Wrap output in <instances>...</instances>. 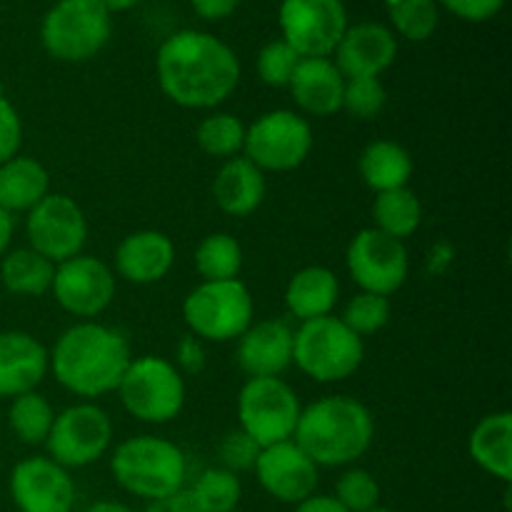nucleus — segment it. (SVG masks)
Segmentation results:
<instances>
[{"mask_svg": "<svg viewBox=\"0 0 512 512\" xmlns=\"http://www.w3.org/2000/svg\"><path fill=\"white\" fill-rule=\"evenodd\" d=\"M165 98L188 110H213L235 93L240 60L230 45L200 30L173 33L155 58Z\"/></svg>", "mask_w": 512, "mask_h": 512, "instance_id": "f257e3e1", "label": "nucleus"}, {"mask_svg": "<svg viewBox=\"0 0 512 512\" xmlns=\"http://www.w3.org/2000/svg\"><path fill=\"white\" fill-rule=\"evenodd\" d=\"M130 360L133 355L123 333L83 320L58 338L50 353V370L70 393L100 398L118 388Z\"/></svg>", "mask_w": 512, "mask_h": 512, "instance_id": "f03ea898", "label": "nucleus"}, {"mask_svg": "<svg viewBox=\"0 0 512 512\" xmlns=\"http://www.w3.org/2000/svg\"><path fill=\"white\" fill-rule=\"evenodd\" d=\"M373 435V415L360 400L328 395L300 410L293 440L318 468H340L363 458Z\"/></svg>", "mask_w": 512, "mask_h": 512, "instance_id": "7ed1b4c3", "label": "nucleus"}, {"mask_svg": "<svg viewBox=\"0 0 512 512\" xmlns=\"http://www.w3.org/2000/svg\"><path fill=\"white\" fill-rule=\"evenodd\" d=\"M113 478L135 498L155 500L180 493L188 473L183 450L158 435H138L123 440L110 460Z\"/></svg>", "mask_w": 512, "mask_h": 512, "instance_id": "20e7f679", "label": "nucleus"}, {"mask_svg": "<svg viewBox=\"0 0 512 512\" xmlns=\"http://www.w3.org/2000/svg\"><path fill=\"white\" fill-rule=\"evenodd\" d=\"M363 358V338L335 315L305 320L293 330V363L300 373L318 383H340L350 378L358 373Z\"/></svg>", "mask_w": 512, "mask_h": 512, "instance_id": "39448f33", "label": "nucleus"}, {"mask_svg": "<svg viewBox=\"0 0 512 512\" xmlns=\"http://www.w3.org/2000/svg\"><path fill=\"white\" fill-rule=\"evenodd\" d=\"M115 390L123 408L140 423H170L178 418L185 405L183 373L160 355L130 360Z\"/></svg>", "mask_w": 512, "mask_h": 512, "instance_id": "423d86ee", "label": "nucleus"}, {"mask_svg": "<svg viewBox=\"0 0 512 512\" xmlns=\"http://www.w3.org/2000/svg\"><path fill=\"white\" fill-rule=\"evenodd\" d=\"M253 295L248 285L235 280L200 283L183 303V318L190 335L210 343L238 340L253 325Z\"/></svg>", "mask_w": 512, "mask_h": 512, "instance_id": "0eeeda50", "label": "nucleus"}, {"mask_svg": "<svg viewBox=\"0 0 512 512\" xmlns=\"http://www.w3.org/2000/svg\"><path fill=\"white\" fill-rule=\"evenodd\" d=\"M110 30V13L100 0H60L43 18L40 38L55 60L83 63L105 48Z\"/></svg>", "mask_w": 512, "mask_h": 512, "instance_id": "6e6552de", "label": "nucleus"}, {"mask_svg": "<svg viewBox=\"0 0 512 512\" xmlns=\"http://www.w3.org/2000/svg\"><path fill=\"white\" fill-rule=\"evenodd\" d=\"M300 410L298 393L283 378H248L238 395L240 430L260 448L293 440Z\"/></svg>", "mask_w": 512, "mask_h": 512, "instance_id": "1a4fd4ad", "label": "nucleus"}, {"mask_svg": "<svg viewBox=\"0 0 512 512\" xmlns=\"http://www.w3.org/2000/svg\"><path fill=\"white\" fill-rule=\"evenodd\" d=\"M313 150V128L293 110H270L245 128L243 158L270 173L300 168Z\"/></svg>", "mask_w": 512, "mask_h": 512, "instance_id": "9d476101", "label": "nucleus"}, {"mask_svg": "<svg viewBox=\"0 0 512 512\" xmlns=\"http://www.w3.org/2000/svg\"><path fill=\"white\" fill-rule=\"evenodd\" d=\"M113 443V423L108 413L93 403H78L55 415L45 448L48 458L70 468H85L108 453Z\"/></svg>", "mask_w": 512, "mask_h": 512, "instance_id": "9b49d317", "label": "nucleus"}, {"mask_svg": "<svg viewBox=\"0 0 512 512\" xmlns=\"http://www.w3.org/2000/svg\"><path fill=\"white\" fill-rule=\"evenodd\" d=\"M28 248L58 265L83 253L88 220L80 205L63 193H48L25 218Z\"/></svg>", "mask_w": 512, "mask_h": 512, "instance_id": "f8f14e48", "label": "nucleus"}, {"mask_svg": "<svg viewBox=\"0 0 512 512\" xmlns=\"http://www.w3.org/2000/svg\"><path fill=\"white\" fill-rule=\"evenodd\" d=\"M283 40L300 58H330L348 30L343 0H283Z\"/></svg>", "mask_w": 512, "mask_h": 512, "instance_id": "ddd939ff", "label": "nucleus"}, {"mask_svg": "<svg viewBox=\"0 0 512 512\" xmlns=\"http://www.w3.org/2000/svg\"><path fill=\"white\" fill-rule=\"evenodd\" d=\"M345 263H348L350 278L360 290L385 295V298L398 293L410 273L408 248L403 240L390 238L375 228L360 230L350 240Z\"/></svg>", "mask_w": 512, "mask_h": 512, "instance_id": "4468645a", "label": "nucleus"}, {"mask_svg": "<svg viewBox=\"0 0 512 512\" xmlns=\"http://www.w3.org/2000/svg\"><path fill=\"white\" fill-rule=\"evenodd\" d=\"M115 273L108 263L95 255H75L55 265L53 290L55 300L73 318L93 320L110 308L115 298Z\"/></svg>", "mask_w": 512, "mask_h": 512, "instance_id": "2eb2a0df", "label": "nucleus"}, {"mask_svg": "<svg viewBox=\"0 0 512 512\" xmlns=\"http://www.w3.org/2000/svg\"><path fill=\"white\" fill-rule=\"evenodd\" d=\"M10 495L20 512H70L75 483L55 460L25 458L10 473Z\"/></svg>", "mask_w": 512, "mask_h": 512, "instance_id": "dca6fc26", "label": "nucleus"}, {"mask_svg": "<svg viewBox=\"0 0 512 512\" xmlns=\"http://www.w3.org/2000/svg\"><path fill=\"white\" fill-rule=\"evenodd\" d=\"M253 470L265 493L280 503L298 505L315 495V488H318V465L303 453L295 440L260 450Z\"/></svg>", "mask_w": 512, "mask_h": 512, "instance_id": "f3484780", "label": "nucleus"}, {"mask_svg": "<svg viewBox=\"0 0 512 512\" xmlns=\"http://www.w3.org/2000/svg\"><path fill=\"white\" fill-rule=\"evenodd\" d=\"M398 55V40L393 30L380 23H358L343 33L335 60L345 80L350 78H380V73L393 65Z\"/></svg>", "mask_w": 512, "mask_h": 512, "instance_id": "a211bd4d", "label": "nucleus"}, {"mask_svg": "<svg viewBox=\"0 0 512 512\" xmlns=\"http://www.w3.org/2000/svg\"><path fill=\"white\" fill-rule=\"evenodd\" d=\"M238 365L248 378H280L293 365V328L260 320L238 338Z\"/></svg>", "mask_w": 512, "mask_h": 512, "instance_id": "6ab92c4d", "label": "nucleus"}, {"mask_svg": "<svg viewBox=\"0 0 512 512\" xmlns=\"http://www.w3.org/2000/svg\"><path fill=\"white\" fill-rule=\"evenodd\" d=\"M50 353L38 338L20 330L0 333V398H18L43 383Z\"/></svg>", "mask_w": 512, "mask_h": 512, "instance_id": "aec40b11", "label": "nucleus"}, {"mask_svg": "<svg viewBox=\"0 0 512 512\" xmlns=\"http://www.w3.org/2000/svg\"><path fill=\"white\" fill-rule=\"evenodd\" d=\"M175 265V245L160 230H138L120 240L115 250V273L133 285L163 280Z\"/></svg>", "mask_w": 512, "mask_h": 512, "instance_id": "412c9836", "label": "nucleus"}, {"mask_svg": "<svg viewBox=\"0 0 512 512\" xmlns=\"http://www.w3.org/2000/svg\"><path fill=\"white\" fill-rule=\"evenodd\" d=\"M288 88L305 115L330 118L343 110L345 78L330 58H300Z\"/></svg>", "mask_w": 512, "mask_h": 512, "instance_id": "4be33fe9", "label": "nucleus"}, {"mask_svg": "<svg viewBox=\"0 0 512 512\" xmlns=\"http://www.w3.org/2000/svg\"><path fill=\"white\" fill-rule=\"evenodd\" d=\"M265 198V173L248 158L238 155L220 165L213 178V200L223 213L245 218L255 213Z\"/></svg>", "mask_w": 512, "mask_h": 512, "instance_id": "5701e85b", "label": "nucleus"}, {"mask_svg": "<svg viewBox=\"0 0 512 512\" xmlns=\"http://www.w3.org/2000/svg\"><path fill=\"white\" fill-rule=\"evenodd\" d=\"M340 298V283L333 270L323 265H310L298 270L285 288V308L300 323L323 315H333Z\"/></svg>", "mask_w": 512, "mask_h": 512, "instance_id": "b1692460", "label": "nucleus"}, {"mask_svg": "<svg viewBox=\"0 0 512 512\" xmlns=\"http://www.w3.org/2000/svg\"><path fill=\"white\" fill-rule=\"evenodd\" d=\"M473 463L493 478L512 480V413H490L473 428L468 440Z\"/></svg>", "mask_w": 512, "mask_h": 512, "instance_id": "393cba45", "label": "nucleus"}, {"mask_svg": "<svg viewBox=\"0 0 512 512\" xmlns=\"http://www.w3.org/2000/svg\"><path fill=\"white\" fill-rule=\"evenodd\" d=\"M50 193L48 170L35 158L15 155L0 165V208L28 213Z\"/></svg>", "mask_w": 512, "mask_h": 512, "instance_id": "a878e982", "label": "nucleus"}, {"mask_svg": "<svg viewBox=\"0 0 512 512\" xmlns=\"http://www.w3.org/2000/svg\"><path fill=\"white\" fill-rule=\"evenodd\" d=\"M360 175L375 193L408 188L413 178V158L408 150L393 140H373L360 153Z\"/></svg>", "mask_w": 512, "mask_h": 512, "instance_id": "bb28decb", "label": "nucleus"}, {"mask_svg": "<svg viewBox=\"0 0 512 512\" xmlns=\"http://www.w3.org/2000/svg\"><path fill=\"white\" fill-rule=\"evenodd\" d=\"M53 275L55 265L33 248L10 250L0 263V280L5 290L13 295H25V298H40L50 293Z\"/></svg>", "mask_w": 512, "mask_h": 512, "instance_id": "cd10ccee", "label": "nucleus"}, {"mask_svg": "<svg viewBox=\"0 0 512 512\" xmlns=\"http://www.w3.org/2000/svg\"><path fill=\"white\" fill-rule=\"evenodd\" d=\"M373 228L395 240L410 238L423 223V205L410 188L378 193L373 203Z\"/></svg>", "mask_w": 512, "mask_h": 512, "instance_id": "c85d7f7f", "label": "nucleus"}, {"mask_svg": "<svg viewBox=\"0 0 512 512\" xmlns=\"http://www.w3.org/2000/svg\"><path fill=\"white\" fill-rule=\"evenodd\" d=\"M243 268V248L228 233H213L200 240L195 250V270L205 283L235 280Z\"/></svg>", "mask_w": 512, "mask_h": 512, "instance_id": "c756f323", "label": "nucleus"}, {"mask_svg": "<svg viewBox=\"0 0 512 512\" xmlns=\"http://www.w3.org/2000/svg\"><path fill=\"white\" fill-rule=\"evenodd\" d=\"M55 410L48 403V398L35 390L13 398V405L8 410V423L13 433L23 440L25 445H40L48 440L50 428H53Z\"/></svg>", "mask_w": 512, "mask_h": 512, "instance_id": "7c9ffc66", "label": "nucleus"}, {"mask_svg": "<svg viewBox=\"0 0 512 512\" xmlns=\"http://www.w3.org/2000/svg\"><path fill=\"white\" fill-rule=\"evenodd\" d=\"M195 140H198V148L210 158H238L243 153L245 125L233 113H210L208 118L200 120Z\"/></svg>", "mask_w": 512, "mask_h": 512, "instance_id": "2f4dec72", "label": "nucleus"}, {"mask_svg": "<svg viewBox=\"0 0 512 512\" xmlns=\"http://www.w3.org/2000/svg\"><path fill=\"white\" fill-rule=\"evenodd\" d=\"M188 493L203 512H235L243 498V485L230 470L210 468L195 480L193 490Z\"/></svg>", "mask_w": 512, "mask_h": 512, "instance_id": "473e14b6", "label": "nucleus"}, {"mask_svg": "<svg viewBox=\"0 0 512 512\" xmlns=\"http://www.w3.org/2000/svg\"><path fill=\"white\" fill-rule=\"evenodd\" d=\"M385 8L393 28L413 43H423L438 28L435 0H385Z\"/></svg>", "mask_w": 512, "mask_h": 512, "instance_id": "72a5a7b5", "label": "nucleus"}, {"mask_svg": "<svg viewBox=\"0 0 512 512\" xmlns=\"http://www.w3.org/2000/svg\"><path fill=\"white\" fill-rule=\"evenodd\" d=\"M390 313H393V308H390V298L360 290L358 295H353V298L348 300L345 313L340 320H343L355 335L365 338V335H375L378 330H383L385 325H388Z\"/></svg>", "mask_w": 512, "mask_h": 512, "instance_id": "f704fd0d", "label": "nucleus"}, {"mask_svg": "<svg viewBox=\"0 0 512 512\" xmlns=\"http://www.w3.org/2000/svg\"><path fill=\"white\" fill-rule=\"evenodd\" d=\"M333 498L348 512H370L380 503V485L368 470L350 468L338 478Z\"/></svg>", "mask_w": 512, "mask_h": 512, "instance_id": "c9c22d12", "label": "nucleus"}, {"mask_svg": "<svg viewBox=\"0 0 512 512\" xmlns=\"http://www.w3.org/2000/svg\"><path fill=\"white\" fill-rule=\"evenodd\" d=\"M388 103L380 78H350L345 80L343 90V110H348L358 120H373L383 113Z\"/></svg>", "mask_w": 512, "mask_h": 512, "instance_id": "e433bc0d", "label": "nucleus"}, {"mask_svg": "<svg viewBox=\"0 0 512 512\" xmlns=\"http://www.w3.org/2000/svg\"><path fill=\"white\" fill-rule=\"evenodd\" d=\"M298 63L300 55L283 38L270 40L258 53V75L270 88H288Z\"/></svg>", "mask_w": 512, "mask_h": 512, "instance_id": "4c0bfd02", "label": "nucleus"}, {"mask_svg": "<svg viewBox=\"0 0 512 512\" xmlns=\"http://www.w3.org/2000/svg\"><path fill=\"white\" fill-rule=\"evenodd\" d=\"M260 445L255 443L253 438L243 433V430H233L223 438L220 443V460H223V468L230 470V473L238 475L240 470H253L255 460L260 455Z\"/></svg>", "mask_w": 512, "mask_h": 512, "instance_id": "58836bf2", "label": "nucleus"}, {"mask_svg": "<svg viewBox=\"0 0 512 512\" xmlns=\"http://www.w3.org/2000/svg\"><path fill=\"white\" fill-rule=\"evenodd\" d=\"M20 143H23V125L18 110L0 93V165L18 155Z\"/></svg>", "mask_w": 512, "mask_h": 512, "instance_id": "ea45409f", "label": "nucleus"}, {"mask_svg": "<svg viewBox=\"0 0 512 512\" xmlns=\"http://www.w3.org/2000/svg\"><path fill=\"white\" fill-rule=\"evenodd\" d=\"M435 3L445 5L458 18L470 20V23H483V20L495 18L500 13L505 0H435Z\"/></svg>", "mask_w": 512, "mask_h": 512, "instance_id": "a19ab883", "label": "nucleus"}, {"mask_svg": "<svg viewBox=\"0 0 512 512\" xmlns=\"http://www.w3.org/2000/svg\"><path fill=\"white\" fill-rule=\"evenodd\" d=\"M178 370H185L188 375H198L205 368V350L200 338L195 335H185L178 343Z\"/></svg>", "mask_w": 512, "mask_h": 512, "instance_id": "79ce46f5", "label": "nucleus"}, {"mask_svg": "<svg viewBox=\"0 0 512 512\" xmlns=\"http://www.w3.org/2000/svg\"><path fill=\"white\" fill-rule=\"evenodd\" d=\"M195 13L205 20H223L240 5V0H190Z\"/></svg>", "mask_w": 512, "mask_h": 512, "instance_id": "37998d69", "label": "nucleus"}, {"mask_svg": "<svg viewBox=\"0 0 512 512\" xmlns=\"http://www.w3.org/2000/svg\"><path fill=\"white\" fill-rule=\"evenodd\" d=\"M145 512H203V510L195 505V500L190 498L188 490H180V493L170 495V498L150 503V508Z\"/></svg>", "mask_w": 512, "mask_h": 512, "instance_id": "c03bdc74", "label": "nucleus"}, {"mask_svg": "<svg viewBox=\"0 0 512 512\" xmlns=\"http://www.w3.org/2000/svg\"><path fill=\"white\" fill-rule=\"evenodd\" d=\"M295 512H348L333 495H310L295 505Z\"/></svg>", "mask_w": 512, "mask_h": 512, "instance_id": "a18cd8bd", "label": "nucleus"}, {"mask_svg": "<svg viewBox=\"0 0 512 512\" xmlns=\"http://www.w3.org/2000/svg\"><path fill=\"white\" fill-rule=\"evenodd\" d=\"M13 228V215H10L8 210L0 208V258L8 253V245L10 240H13Z\"/></svg>", "mask_w": 512, "mask_h": 512, "instance_id": "49530a36", "label": "nucleus"}, {"mask_svg": "<svg viewBox=\"0 0 512 512\" xmlns=\"http://www.w3.org/2000/svg\"><path fill=\"white\" fill-rule=\"evenodd\" d=\"M85 512H133V510H130L128 505H123V503H113V500H100V503L90 505V508Z\"/></svg>", "mask_w": 512, "mask_h": 512, "instance_id": "de8ad7c7", "label": "nucleus"}, {"mask_svg": "<svg viewBox=\"0 0 512 512\" xmlns=\"http://www.w3.org/2000/svg\"><path fill=\"white\" fill-rule=\"evenodd\" d=\"M100 3L108 8V13H118V10H130L135 8L138 3H143V0H100Z\"/></svg>", "mask_w": 512, "mask_h": 512, "instance_id": "09e8293b", "label": "nucleus"}, {"mask_svg": "<svg viewBox=\"0 0 512 512\" xmlns=\"http://www.w3.org/2000/svg\"><path fill=\"white\" fill-rule=\"evenodd\" d=\"M370 512H398V510H390V508H373Z\"/></svg>", "mask_w": 512, "mask_h": 512, "instance_id": "8fccbe9b", "label": "nucleus"}]
</instances>
